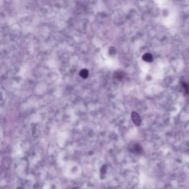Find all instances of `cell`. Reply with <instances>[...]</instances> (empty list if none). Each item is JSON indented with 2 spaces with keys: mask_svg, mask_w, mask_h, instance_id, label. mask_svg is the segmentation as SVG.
<instances>
[{
  "mask_svg": "<svg viewBox=\"0 0 189 189\" xmlns=\"http://www.w3.org/2000/svg\"><path fill=\"white\" fill-rule=\"evenodd\" d=\"M128 149L130 153L140 155L144 152V149L139 143L136 142H131L128 146Z\"/></svg>",
  "mask_w": 189,
  "mask_h": 189,
  "instance_id": "1",
  "label": "cell"
},
{
  "mask_svg": "<svg viewBox=\"0 0 189 189\" xmlns=\"http://www.w3.org/2000/svg\"><path fill=\"white\" fill-rule=\"evenodd\" d=\"M131 117H132V119L133 123L135 124L136 126L139 127L140 125H141V119L138 113H137L135 112H133L132 113Z\"/></svg>",
  "mask_w": 189,
  "mask_h": 189,
  "instance_id": "2",
  "label": "cell"
},
{
  "mask_svg": "<svg viewBox=\"0 0 189 189\" xmlns=\"http://www.w3.org/2000/svg\"><path fill=\"white\" fill-rule=\"evenodd\" d=\"M143 59L146 62H151L153 60V57L150 53H146L142 57Z\"/></svg>",
  "mask_w": 189,
  "mask_h": 189,
  "instance_id": "3",
  "label": "cell"
},
{
  "mask_svg": "<svg viewBox=\"0 0 189 189\" xmlns=\"http://www.w3.org/2000/svg\"><path fill=\"white\" fill-rule=\"evenodd\" d=\"M181 84L184 90V94L185 95H188L189 94V84L185 82H181Z\"/></svg>",
  "mask_w": 189,
  "mask_h": 189,
  "instance_id": "4",
  "label": "cell"
},
{
  "mask_svg": "<svg viewBox=\"0 0 189 189\" xmlns=\"http://www.w3.org/2000/svg\"><path fill=\"white\" fill-rule=\"evenodd\" d=\"M79 75H80V76L82 78L85 79L88 77V75H89V72H88V71L87 69H83L81 70L80 73H79Z\"/></svg>",
  "mask_w": 189,
  "mask_h": 189,
  "instance_id": "5",
  "label": "cell"
},
{
  "mask_svg": "<svg viewBox=\"0 0 189 189\" xmlns=\"http://www.w3.org/2000/svg\"><path fill=\"white\" fill-rule=\"evenodd\" d=\"M117 78H118V79H121V78H123V75L120 73H118L117 75Z\"/></svg>",
  "mask_w": 189,
  "mask_h": 189,
  "instance_id": "6",
  "label": "cell"
}]
</instances>
